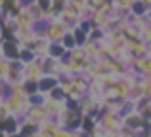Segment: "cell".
I'll return each mask as SVG.
<instances>
[{
    "label": "cell",
    "mask_w": 151,
    "mask_h": 137,
    "mask_svg": "<svg viewBox=\"0 0 151 137\" xmlns=\"http://www.w3.org/2000/svg\"><path fill=\"white\" fill-rule=\"evenodd\" d=\"M0 131H2L6 137L19 135V131H21V118H15V116L6 118L2 124H0Z\"/></svg>",
    "instance_id": "7c38bea8"
},
{
    "label": "cell",
    "mask_w": 151,
    "mask_h": 137,
    "mask_svg": "<svg viewBox=\"0 0 151 137\" xmlns=\"http://www.w3.org/2000/svg\"><path fill=\"white\" fill-rule=\"evenodd\" d=\"M147 80H149V82H151V76H149V78H147Z\"/></svg>",
    "instance_id": "ab89813d"
},
{
    "label": "cell",
    "mask_w": 151,
    "mask_h": 137,
    "mask_svg": "<svg viewBox=\"0 0 151 137\" xmlns=\"http://www.w3.org/2000/svg\"><path fill=\"white\" fill-rule=\"evenodd\" d=\"M14 137H21V135H14Z\"/></svg>",
    "instance_id": "60d3db41"
},
{
    "label": "cell",
    "mask_w": 151,
    "mask_h": 137,
    "mask_svg": "<svg viewBox=\"0 0 151 137\" xmlns=\"http://www.w3.org/2000/svg\"><path fill=\"white\" fill-rule=\"evenodd\" d=\"M67 4H69V0H52V10L50 11H54V13L59 15V11H61Z\"/></svg>",
    "instance_id": "4dcf8cb0"
},
{
    "label": "cell",
    "mask_w": 151,
    "mask_h": 137,
    "mask_svg": "<svg viewBox=\"0 0 151 137\" xmlns=\"http://www.w3.org/2000/svg\"><path fill=\"white\" fill-rule=\"evenodd\" d=\"M73 34H75V38H77L78 48H82V46L88 42V38H90V34H88V33H84L81 27H75V29H73Z\"/></svg>",
    "instance_id": "83f0119b"
},
{
    "label": "cell",
    "mask_w": 151,
    "mask_h": 137,
    "mask_svg": "<svg viewBox=\"0 0 151 137\" xmlns=\"http://www.w3.org/2000/svg\"><path fill=\"white\" fill-rule=\"evenodd\" d=\"M126 52L134 57H144L149 53V46L142 38H126Z\"/></svg>",
    "instance_id": "ba28073f"
},
{
    "label": "cell",
    "mask_w": 151,
    "mask_h": 137,
    "mask_svg": "<svg viewBox=\"0 0 151 137\" xmlns=\"http://www.w3.org/2000/svg\"><path fill=\"white\" fill-rule=\"evenodd\" d=\"M0 2H2V0H0Z\"/></svg>",
    "instance_id": "ee69618b"
},
{
    "label": "cell",
    "mask_w": 151,
    "mask_h": 137,
    "mask_svg": "<svg viewBox=\"0 0 151 137\" xmlns=\"http://www.w3.org/2000/svg\"><path fill=\"white\" fill-rule=\"evenodd\" d=\"M4 105H6L8 112L15 118H25V114L29 112L31 103H29V97L27 95H15V93H4L2 99Z\"/></svg>",
    "instance_id": "7a4b0ae2"
},
{
    "label": "cell",
    "mask_w": 151,
    "mask_h": 137,
    "mask_svg": "<svg viewBox=\"0 0 151 137\" xmlns=\"http://www.w3.org/2000/svg\"><path fill=\"white\" fill-rule=\"evenodd\" d=\"M82 118H84V114L78 111L77 103H75V101H67L65 111H63L55 120H58V124L61 128L71 130V131H77V130H81V128H82Z\"/></svg>",
    "instance_id": "6da1fadb"
},
{
    "label": "cell",
    "mask_w": 151,
    "mask_h": 137,
    "mask_svg": "<svg viewBox=\"0 0 151 137\" xmlns=\"http://www.w3.org/2000/svg\"><path fill=\"white\" fill-rule=\"evenodd\" d=\"M142 40L147 42V44H151V21L142 29Z\"/></svg>",
    "instance_id": "836d02e7"
},
{
    "label": "cell",
    "mask_w": 151,
    "mask_h": 137,
    "mask_svg": "<svg viewBox=\"0 0 151 137\" xmlns=\"http://www.w3.org/2000/svg\"><path fill=\"white\" fill-rule=\"evenodd\" d=\"M138 137H144V135H138Z\"/></svg>",
    "instance_id": "b9f144b4"
},
{
    "label": "cell",
    "mask_w": 151,
    "mask_h": 137,
    "mask_svg": "<svg viewBox=\"0 0 151 137\" xmlns=\"http://www.w3.org/2000/svg\"><path fill=\"white\" fill-rule=\"evenodd\" d=\"M23 2H27V0H23Z\"/></svg>",
    "instance_id": "7bdbcfd3"
},
{
    "label": "cell",
    "mask_w": 151,
    "mask_h": 137,
    "mask_svg": "<svg viewBox=\"0 0 151 137\" xmlns=\"http://www.w3.org/2000/svg\"><path fill=\"white\" fill-rule=\"evenodd\" d=\"M59 67H61V61L55 59V57H46L44 63H42V69H44V74H55L59 76Z\"/></svg>",
    "instance_id": "d6986e66"
},
{
    "label": "cell",
    "mask_w": 151,
    "mask_h": 137,
    "mask_svg": "<svg viewBox=\"0 0 151 137\" xmlns=\"http://www.w3.org/2000/svg\"><path fill=\"white\" fill-rule=\"evenodd\" d=\"M105 38H107V40H109L113 46H126V36L121 33V31H117V29L107 31V33H105Z\"/></svg>",
    "instance_id": "ffe728a7"
},
{
    "label": "cell",
    "mask_w": 151,
    "mask_h": 137,
    "mask_svg": "<svg viewBox=\"0 0 151 137\" xmlns=\"http://www.w3.org/2000/svg\"><path fill=\"white\" fill-rule=\"evenodd\" d=\"M10 112H8V109H6V105H4L2 103V101H0V124H2L4 122V120H6V118H10Z\"/></svg>",
    "instance_id": "e575fe53"
},
{
    "label": "cell",
    "mask_w": 151,
    "mask_h": 137,
    "mask_svg": "<svg viewBox=\"0 0 151 137\" xmlns=\"http://www.w3.org/2000/svg\"><path fill=\"white\" fill-rule=\"evenodd\" d=\"M142 2H144V4H145V6H147V8H149V10H151V0H142Z\"/></svg>",
    "instance_id": "f35d334b"
},
{
    "label": "cell",
    "mask_w": 151,
    "mask_h": 137,
    "mask_svg": "<svg viewBox=\"0 0 151 137\" xmlns=\"http://www.w3.org/2000/svg\"><path fill=\"white\" fill-rule=\"evenodd\" d=\"M67 53H69V52H67V50L63 48L61 42H52L50 48H48V55H50V57H55V59H59V61L65 59Z\"/></svg>",
    "instance_id": "44dd1931"
},
{
    "label": "cell",
    "mask_w": 151,
    "mask_h": 137,
    "mask_svg": "<svg viewBox=\"0 0 151 137\" xmlns=\"http://www.w3.org/2000/svg\"><path fill=\"white\" fill-rule=\"evenodd\" d=\"M58 86H59V76H55V74H42V78L38 80V92L44 93V95H50Z\"/></svg>",
    "instance_id": "4fadbf2b"
},
{
    "label": "cell",
    "mask_w": 151,
    "mask_h": 137,
    "mask_svg": "<svg viewBox=\"0 0 151 137\" xmlns=\"http://www.w3.org/2000/svg\"><path fill=\"white\" fill-rule=\"evenodd\" d=\"M19 52H21V44L15 38H4L0 44V55L10 61H19Z\"/></svg>",
    "instance_id": "8992f818"
},
{
    "label": "cell",
    "mask_w": 151,
    "mask_h": 137,
    "mask_svg": "<svg viewBox=\"0 0 151 137\" xmlns=\"http://www.w3.org/2000/svg\"><path fill=\"white\" fill-rule=\"evenodd\" d=\"M67 57H69L71 61H77V63H81L82 67H84V63L90 59V57L86 55V52H84L82 48H75L73 52H69V53H67Z\"/></svg>",
    "instance_id": "603a6c76"
},
{
    "label": "cell",
    "mask_w": 151,
    "mask_h": 137,
    "mask_svg": "<svg viewBox=\"0 0 151 137\" xmlns=\"http://www.w3.org/2000/svg\"><path fill=\"white\" fill-rule=\"evenodd\" d=\"M37 31L52 44V42H61L63 36L71 31V27L67 23H63L61 19H54V21H46L44 25L37 27Z\"/></svg>",
    "instance_id": "3957f363"
},
{
    "label": "cell",
    "mask_w": 151,
    "mask_h": 137,
    "mask_svg": "<svg viewBox=\"0 0 151 137\" xmlns=\"http://www.w3.org/2000/svg\"><path fill=\"white\" fill-rule=\"evenodd\" d=\"M23 80H25V74H23V63H19V61H12L10 74H8V78H6V84L23 82Z\"/></svg>",
    "instance_id": "ac0fdd59"
},
{
    "label": "cell",
    "mask_w": 151,
    "mask_h": 137,
    "mask_svg": "<svg viewBox=\"0 0 151 137\" xmlns=\"http://www.w3.org/2000/svg\"><path fill=\"white\" fill-rule=\"evenodd\" d=\"M10 67H12V61L0 55V84H6V78L10 74Z\"/></svg>",
    "instance_id": "cb8c5ba5"
},
{
    "label": "cell",
    "mask_w": 151,
    "mask_h": 137,
    "mask_svg": "<svg viewBox=\"0 0 151 137\" xmlns=\"http://www.w3.org/2000/svg\"><path fill=\"white\" fill-rule=\"evenodd\" d=\"M77 107H78V111H81L84 116H94V118H98V114L101 112L100 105H98L96 101H94L92 97L88 95V93H86L84 97H81V99L77 101Z\"/></svg>",
    "instance_id": "52a82bcc"
},
{
    "label": "cell",
    "mask_w": 151,
    "mask_h": 137,
    "mask_svg": "<svg viewBox=\"0 0 151 137\" xmlns=\"http://www.w3.org/2000/svg\"><path fill=\"white\" fill-rule=\"evenodd\" d=\"M33 61H37V53L29 48H21V52H19V63L27 65V63H33Z\"/></svg>",
    "instance_id": "484cf974"
},
{
    "label": "cell",
    "mask_w": 151,
    "mask_h": 137,
    "mask_svg": "<svg viewBox=\"0 0 151 137\" xmlns=\"http://www.w3.org/2000/svg\"><path fill=\"white\" fill-rule=\"evenodd\" d=\"M107 137H121V130H113V131H107Z\"/></svg>",
    "instance_id": "74e56055"
},
{
    "label": "cell",
    "mask_w": 151,
    "mask_h": 137,
    "mask_svg": "<svg viewBox=\"0 0 151 137\" xmlns=\"http://www.w3.org/2000/svg\"><path fill=\"white\" fill-rule=\"evenodd\" d=\"M14 19H15V25H17V29H37V23H35L31 11L27 10V4L17 11V15H15Z\"/></svg>",
    "instance_id": "8fae6325"
},
{
    "label": "cell",
    "mask_w": 151,
    "mask_h": 137,
    "mask_svg": "<svg viewBox=\"0 0 151 137\" xmlns=\"http://www.w3.org/2000/svg\"><path fill=\"white\" fill-rule=\"evenodd\" d=\"M35 2H37L44 11H50L52 10V0H35Z\"/></svg>",
    "instance_id": "d590c367"
},
{
    "label": "cell",
    "mask_w": 151,
    "mask_h": 137,
    "mask_svg": "<svg viewBox=\"0 0 151 137\" xmlns=\"http://www.w3.org/2000/svg\"><path fill=\"white\" fill-rule=\"evenodd\" d=\"M61 44H63V48H65L67 52H73L75 48H78V44H77V38H75V34H73V29H71L69 33H67L65 36H63Z\"/></svg>",
    "instance_id": "d4e9b609"
},
{
    "label": "cell",
    "mask_w": 151,
    "mask_h": 137,
    "mask_svg": "<svg viewBox=\"0 0 151 137\" xmlns=\"http://www.w3.org/2000/svg\"><path fill=\"white\" fill-rule=\"evenodd\" d=\"M98 124L103 128L105 131H113V130H122L124 122H122V116L115 111H101L98 114Z\"/></svg>",
    "instance_id": "277c9868"
},
{
    "label": "cell",
    "mask_w": 151,
    "mask_h": 137,
    "mask_svg": "<svg viewBox=\"0 0 151 137\" xmlns=\"http://www.w3.org/2000/svg\"><path fill=\"white\" fill-rule=\"evenodd\" d=\"M130 13H132V15H138V17H147V15H149V8L145 6L142 0H134V2H132V8H130Z\"/></svg>",
    "instance_id": "7402d4cb"
},
{
    "label": "cell",
    "mask_w": 151,
    "mask_h": 137,
    "mask_svg": "<svg viewBox=\"0 0 151 137\" xmlns=\"http://www.w3.org/2000/svg\"><path fill=\"white\" fill-rule=\"evenodd\" d=\"M23 74H25V80H40L42 74H44L42 63H38V61H33V63L23 65Z\"/></svg>",
    "instance_id": "2e32d148"
},
{
    "label": "cell",
    "mask_w": 151,
    "mask_h": 137,
    "mask_svg": "<svg viewBox=\"0 0 151 137\" xmlns=\"http://www.w3.org/2000/svg\"><path fill=\"white\" fill-rule=\"evenodd\" d=\"M121 137H138V133L132 131V130H128V128H122V130H121Z\"/></svg>",
    "instance_id": "8d00e7d4"
},
{
    "label": "cell",
    "mask_w": 151,
    "mask_h": 137,
    "mask_svg": "<svg viewBox=\"0 0 151 137\" xmlns=\"http://www.w3.org/2000/svg\"><path fill=\"white\" fill-rule=\"evenodd\" d=\"M44 101H46V95H44V93H40V92L29 97V103L31 105H44Z\"/></svg>",
    "instance_id": "1f68e13d"
},
{
    "label": "cell",
    "mask_w": 151,
    "mask_h": 137,
    "mask_svg": "<svg viewBox=\"0 0 151 137\" xmlns=\"http://www.w3.org/2000/svg\"><path fill=\"white\" fill-rule=\"evenodd\" d=\"M23 88H25L27 97L38 93V80H23Z\"/></svg>",
    "instance_id": "f1b7e54d"
},
{
    "label": "cell",
    "mask_w": 151,
    "mask_h": 137,
    "mask_svg": "<svg viewBox=\"0 0 151 137\" xmlns=\"http://www.w3.org/2000/svg\"><path fill=\"white\" fill-rule=\"evenodd\" d=\"M52 118V116L48 114V111L44 109V105H31L29 112L25 114V118H21L23 122L31 124V126L35 128H40L44 122H48V120Z\"/></svg>",
    "instance_id": "5b68a950"
},
{
    "label": "cell",
    "mask_w": 151,
    "mask_h": 137,
    "mask_svg": "<svg viewBox=\"0 0 151 137\" xmlns=\"http://www.w3.org/2000/svg\"><path fill=\"white\" fill-rule=\"evenodd\" d=\"M27 10L31 11V15H33L37 27H40V25H44V23H46V11L42 10L35 0H27Z\"/></svg>",
    "instance_id": "e0dca14e"
},
{
    "label": "cell",
    "mask_w": 151,
    "mask_h": 137,
    "mask_svg": "<svg viewBox=\"0 0 151 137\" xmlns=\"http://www.w3.org/2000/svg\"><path fill=\"white\" fill-rule=\"evenodd\" d=\"M88 137H107V131L103 130L100 124H96V126H94V130L88 133Z\"/></svg>",
    "instance_id": "d6a6232c"
},
{
    "label": "cell",
    "mask_w": 151,
    "mask_h": 137,
    "mask_svg": "<svg viewBox=\"0 0 151 137\" xmlns=\"http://www.w3.org/2000/svg\"><path fill=\"white\" fill-rule=\"evenodd\" d=\"M84 17V15H81L75 8H71L69 4H67L65 8H63L61 11H59V19H61L63 23H67V25L71 27V29H75V27H78V23H81V19Z\"/></svg>",
    "instance_id": "30bf717a"
},
{
    "label": "cell",
    "mask_w": 151,
    "mask_h": 137,
    "mask_svg": "<svg viewBox=\"0 0 151 137\" xmlns=\"http://www.w3.org/2000/svg\"><path fill=\"white\" fill-rule=\"evenodd\" d=\"M132 69L140 74L142 78H149L151 76V55H144V57H136Z\"/></svg>",
    "instance_id": "9a60e30c"
},
{
    "label": "cell",
    "mask_w": 151,
    "mask_h": 137,
    "mask_svg": "<svg viewBox=\"0 0 151 137\" xmlns=\"http://www.w3.org/2000/svg\"><path fill=\"white\" fill-rule=\"evenodd\" d=\"M21 48H29V50H33L35 53H48V48H50V42L46 40L44 36H42L40 33L37 31V34H35L33 38H31L29 42H25V44L21 46Z\"/></svg>",
    "instance_id": "9c48e42d"
},
{
    "label": "cell",
    "mask_w": 151,
    "mask_h": 137,
    "mask_svg": "<svg viewBox=\"0 0 151 137\" xmlns=\"http://www.w3.org/2000/svg\"><path fill=\"white\" fill-rule=\"evenodd\" d=\"M25 4L27 2H23V0H2V2H0V11H2V15L15 17V15H17V11L21 10Z\"/></svg>",
    "instance_id": "5bb4252c"
},
{
    "label": "cell",
    "mask_w": 151,
    "mask_h": 137,
    "mask_svg": "<svg viewBox=\"0 0 151 137\" xmlns=\"http://www.w3.org/2000/svg\"><path fill=\"white\" fill-rule=\"evenodd\" d=\"M69 6L75 8L81 15H88V0H69Z\"/></svg>",
    "instance_id": "4316f807"
},
{
    "label": "cell",
    "mask_w": 151,
    "mask_h": 137,
    "mask_svg": "<svg viewBox=\"0 0 151 137\" xmlns=\"http://www.w3.org/2000/svg\"><path fill=\"white\" fill-rule=\"evenodd\" d=\"M111 2H113V6L119 8V10L130 11V8H132V2H134V0H111Z\"/></svg>",
    "instance_id": "f546056e"
}]
</instances>
